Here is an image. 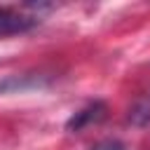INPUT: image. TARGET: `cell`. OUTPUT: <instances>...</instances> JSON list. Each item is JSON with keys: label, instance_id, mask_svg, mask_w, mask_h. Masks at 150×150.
Masks as SVG:
<instances>
[{"label": "cell", "instance_id": "cell-3", "mask_svg": "<svg viewBox=\"0 0 150 150\" xmlns=\"http://www.w3.org/2000/svg\"><path fill=\"white\" fill-rule=\"evenodd\" d=\"M35 23H38L35 16H28V14H21V12L0 7V35H19V33H28L30 28H35Z\"/></svg>", "mask_w": 150, "mask_h": 150}, {"label": "cell", "instance_id": "cell-1", "mask_svg": "<svg viewBox=\"0 0 150 150\" xmlns=\"http://www.w3.org/2000/svg\"><path fill=\"white\" fill-rule=\"evenodd\" d=\"M49 77L42 73H16V75H5L0 77V94H21L28 89H40L47 87Z\"/></svg>", "mask_w": 150, "mask_h": 150}, {"label": "cell", "instance_id": "cell-4", "mask_svg": "<svg viewBox=\"0 0 150 150\" xmlns=\"http://www.w3.org/2000/svg\"><path fill=\"white\" fill-rule=\"evenodd\" d=\"M129 120H131V124H136V127H148V124H150V94L143 96V98L136 103V108L131 110Z\"/></svg>", "mask_w": 150, "mask_h": 150}, {"label": "cell", "instance_id": "cell-5", "mask_svg": "<svg viewBox=\"0 0 150 150\" xmlns=\"http://www.w3.org/2000/svg\"><path fill=\"white\" fill-rule=\"evenodd\" d=\"M91 150H124V145H122L120 141H115V138H108V141H101V143H96Z\"/></svg>", "mask_w": 150, "mask_h": 150}, {"label": "cell", "instance_id": "cell-2", "mask_svg": "<svg viewBox=\"0 0 150 150\" xmlns=\"http://www.w3.org/2000/svg\"><path fill=\"white\" fill-rule=\"evenodd\" d=\"M108 112V105L103 101H91L87 103L82 110L73 112V117L66 122V129L68 131H82L84 127H91V124H98Z\"/></svg>", "mask_w": 150, "mask_h": 150}]
</instances>
